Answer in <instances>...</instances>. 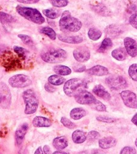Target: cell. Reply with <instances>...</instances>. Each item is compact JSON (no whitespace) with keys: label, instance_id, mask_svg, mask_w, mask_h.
I'll list each match as a JSON object with an SVG mask.
<instances>
[{"label":"cell","instance_id":"29","mask_svg":"<svg viewBox=\"0 0 137 154\" xmlns=\"http://www.w3.org/2000/svg\"><path fill=\"white\" fill-rule=\"evenodd\" d=\"M112 46V42L111 39L109 37H106L103 39L100 46L98 49V52H105L108 49H109Z\"/></svg>","mask_w":137,"mask_h":154},{"label":"cell","instance_id":"12","mask_svg":"<svg viewBox=\"0 0 137 154\" xmlns=\"http://www.w3.org/2000/svg\"><path fill=\"white\" fill-rule=\"evenodd\" d=\"M125 50L128 55L132 57H135L137 55V43L134 39L127 37L124 39Z\"/></svg>","mask_w":137,"mask_h":154},{"label":"cell","instance_id":"16","mask_svg":"<svg viewBox=\"0 0 137 154\" xmlns=\"http://www.w3.org/2000/svg\"><path fill=\"white\" fill-rule=\"evenodd\" d=\"M93 92L97 96L104 99V100H109L111 99L110 93L105 89V88L100 84H97L94 86L93 89Z\"/></svg>","mask_w":137,"mask_h":154},{"label":"cell","instance_id":"53","mask_svg":"<svg viewBox=\"0 0 137 154\" xmlns=\"http://www.w3.org/2000/svg\"><path fill=\"white\" fill-rule=\"evenodd\" d=\"M135 145H136V141H135Z\"/></svg>","mask_w":137,"mask_h":154},{"label":"cell","instance_id":"2","mask_svg":"<svg viewBox=\"0 0 137 154\" xmlns=\"http://www.w3.org/2000/svg\"><path fill=\"white\" fill-rule=\"evenodd\" d=\"M40 57L46 63L50 64L59 63L66 60L67 53L61 48H48L42 50Z\"/></svg>","mask_w":137,"mask_h":154},{"label":"cell","instance_id":"7","mask_svg":"<svg viewBox=\"0 0 137 154\" xmlns=\"http://www.w3.org/2000/svg\"><path fill=\"white\" fill-rule=\"evenodd\" d=\"M105 83L110 88L115 90L123 89L127 86L126 79L118 75H110L105 79Z\"/></svg>","mask_w":137,"mask_h":154},{"label":"cell","instance_id":"35","mask_svg":"<svg viewBox=\"0 0 137 154\" xmlns=\"http://www.w3.org/2000/svg\"><path fill=\"white\" fill-rule=\"evenodd\" d=\"M136 69H137V64L136 63L132 64L128 70L129 75L130 77L132 78V80L136 81H137V73H136Z\"/></svg>","mask_w":137,"mask_h":154},{"label":"cell","instance_id":"41","mask_svg":"<svg viewBox=\"0 0 137 154\" xmlns=\"http://www.w3.org/2000/svg\"><path fill=\"white\" fill-rule=\"evenodd\" d=\"M99 137H100V134L98 132L96 131H91L88 133L87 135V138H88L90 140L94 141L99 138Z\"/></svg>","mask_w":137,"mask_h":154},{"label":"cell","instance_id":"8","mask_svg":"<svg viewBox=\"0 0 137 154\" xmlns=\"http://www.w3.org/2000/svg\"><path fill=\"white\" fill-rule=\"evenodd\" d=\"M9 84L14 88H25L32 84L31 78L23 74L15 75L8 79Z\"/></svg>","mask_w":137,"mask_h":154},{"label":"cell","instance_id":"21","mask_svg":"<svg viewBox=\"0 0 137 154\" xmlns=\"http://www.w3.org/2000/svg\"><path fill=\"white\" fill-rule=\"evenodd\" d=\"M52 144L56 149L62 150L68 146V140L65 136L58 137L53 139Z\"/></svg>","mask_w":137,"mask_h":154},{"label":"cell","instance_id":"43","mask_svg":"<svg viewBox=\"0 0 137 154\" xmlns=\"http://www.w3.org/2000/svg\"><path fill=\"white\" fill-rule=\"evenodd\" d=\"M73 69L76 72H83L87 70L86 67L84 65L81 64H76L73 65Z\"/></svg>","mask_w":137,"mask_h":154},{"label":"cell","instance_id":"37","mask_svg":"<svg viewBox=\"0 0 137 154\" xmlns=\"http://www.w3.org/2000/svg\"><path fill=\"white\" fill-rule=\"evenodd\" d=\"M50 4L55 7H64L68 4V0H49Z\"/></svg>","mask_w":137,"mask_h":154},{"label":"cell","instance_id":"4","mask_svg":"<svg viewBox=\"0 0 137 154\" xmlns=\"http://www.w3.org/2000/svg\"><path fill=\"white\" fill-rule=\"evenodd\" d=\"M22 97L25 103V113L32 114L37 111L38 106V99L36 93L32 89H28L23 91Z\"/></svg>","mask_w":137,"mask_h":154},{"label":"cell","instance_id":"10","mask_svg":"<svg viewBox=\"0 0 137 154\" xmlns=\"http://www.w3.org/2000/svg\"><path fill=\"white\" fill-rule=\"evenodd\" d=\"M120 96L126 106L131 108H136L137 99L136 94L135 93L130 90H124L120 93Z\"/></svg>","mask_w":137,"mask_h":154},{"label":"cell","instance_id":"23","mask_svg":"<svg viewBox=\"0 0 137 154\" xmlns=\"http://www.w3.org/2000/svg\"><path fill=\"white\" fill-rule=\"evenodd\" d=\"M111 55L118 61H123L127 57V52L123 48H118L112 51Z\"/></svg>","mask_w":137,"mask_h":154},{"label":"cell","instance_id":"9","mask_svg":"<svg viewBox=\"0 0 137 154\" xmlns=\"http://www.w3.org/2000/svg\"><path fill=\"white\" fill-rule=\"evenodd\" d=\"M74 97L76 101L81 105H90L96 100V99L94 95L85 90H81Z\"/></svg>","mask_w":137,"mask_h":154},{"label":"cell","instance_id":"13","mask_svg":"<svg viewBox=\"0 0 137 154\" xmlns=\"http://www.w3.org/2000/svg\"><path fill=\"white\" fill-rule=\"evenodd\" d=\"M90 75H94L98 76H102L107 75L109 73L108 68L101 65H96L85 70Z\"/></svg>","mask_w":137,"mask_h":154},{"label":"cell","instance_id":"42","mask_svg":"<svg viewBox=\"0 0 137 154\" xmlns=\"http://www.w3.org/2000/svg\"><path fill=\"white\" fill-rule=\"evenodd\" d=\"M137 16L136 13L132 14L129 17V23L132 25V27L135 28V29L137 28V21H136Z\"/></svg>","mask_w":137,"mask_h":154},{"label":"cell","instance_id":"22","mask_svg":"<svg viewBox=\"0 0 137 154\" xmlns=\"http://www.w3.org/2000/svg\"><path fill=\"white\" fill-rule=\"evenodd\" d=\"M72 138L75 143L81 144L87 140V135L84 131L78 129L73 132Z\"/></svg>","mask_w":137,"mask_h":154},{"label":"cell","instance_id":"34","mask_svg":"<svg viewBox=\"0 0 137 154\" xmlns=\"http://www.w3.org/2000/svg\"><path fill=\"white\" fill-rule=\"evenodd\" d=\"M14 20L13 16L7 13L0 11V22L2 23L12 22Z\"/></svg>","mask_w":137,"mask_h":154},{"label":"cell","instance_id":"24","mask_svg":"<svg viewBox=\"0 0 137 154\" xmlns=\"http://www.w3.org/2000/svg\"><path fill=\"white\" fill-rule=\"evenodd\" d=\"M92 9L95 13H97L100 15L107 16L110 15V11L108 8L103 4L99 3L96 5L92 6Z\"/></svg>","mask_w":137,"mask_h":154},{"label":"cell","instance_id":"6","mask_svg":"<svg viewBox=\"0 0 137 154\" xmlns=\"http://www.w3.org/2000/svg\"><path fill=\"white\" fill-rule=\"evenodd\" d=\"M86 85L87 83L84 80L79 78H72L65 82L63 90L67 96L72 97L84 90Z\"/></svg>","mask_w":137,"mask_h":154},{"label":"cell","instance_id":"26","mask_svg":"<svg viewBox=\"0 0 137 154\" xmlns=\"http://www.w3.org/2000/svg\"><path fill=\"white\" fill-rule=\"evenodd\" d=\"M53 71L56 73V75L60 76L68 75L72 73V69L64 65H57L54 66Z\"/></svg>","mask_w":137,"mask_h":154},{"label":"cell","instance_id":"51","mask_svg":"<svg viewBox=\"0 0 137 154\" xmlns=\"http://www.w3.org/2000/svg\"><path fill=\"white\" fill-rule=\"evenodd\" d=\"M1 102H2V97H1V96L0 94V103H1Z\"/></svg>","mask_w":137,"mask_h":154},{"label":"cell","instance_id":"47","mask_svg":"<svg viewBox=\"0 0 137 154\" xmlns=\"http://www.w3.org/2000/svg\"><path fill=\"white\" fill-rule=\"evenodd\" d=\"M43 151L44 152L43 153H44V154H52L51 150H50V147H49V146L48 145H44V146Z\"/></svg>","mask_w":137,"mask_h":154},{"label":"cell","instance_id":"30","mask_svg":"<svg viewBox=\"0 0 137 154\" xmlns=\"http://www.w3.org/2000/svg\"><path fill=\"white\" fill-rule=\"evenodd\" d=\"M13 51L22 61L25 60L27 54H28V50L20 46H14Z\"/></svg>","mask_w":137,"mask_h":154},{"label":"cell","instance_id":"36","mask_svg":"<svg viewBox=\"0 0 137 154\" xmlns=\"http://www.w3.org/2000/svg\"><path fill=\"white\" fill-rule=\"evenodd\" d=\"M61 122L65 127L70 129H75L76 127V125L73 122H72L68 119L65 117H62L61 118Z\"/></svg>","mask_w":137,"mask_h":154},{"label":"cell","instance_id":"39","mask_svg":"<svg viewBox=\"0 0 137 154\" xmlns=\"http://www.w3.org/2000/svg\"><path fill=\"white\" fill-rule=\"evenodd\" d=\"M120 154H136V152L133 147L126 146L121 150Z\"/></svg>","mask_w":137,"mask_h":154},{"label":"cell","instance_id":"27","mask_svg":"<svg viewBox=\"0 0 137 154\" xmlns=\"http://www.w3.org/2000/svg\"><path fill=\"white\" fill-rule=\"evenodd\" d=\"M43 13L45 16L50 19L57 18L61 14V11L57 8H48L43 10Z\"/></svg>","mask_w":137,"mask_h":154},{"label":"cell","instance_id":"33","mask_svg":"<svg viewBox=\"0 0 137 154\" xmlns=\"http://www.w3.org/2000/svg\"><path fill=\"white\" fill-rule=\"evenodd\" d=\"M90 106L92 109L98 111H106V106L102 103L100 101L96 99V100L90 105Z\"/></svg>","mask_w":137,"mask_h":154},{"label":"cell","instance_id":"40","mask_svg":"<svg viewBox=\"0 0 137 154\" xmlns=\"http://www.w3.org/2000/svg\"><path fill=\"white\" fill-rule=\"evenodd\" d=\"M96 119L99 122L109 123H113L115 121V119L111 118V117H109L108 116H99L96 117Z\"/></svg>","mask_w":137,"mask_h":154},{"label":"cell","instance_id":"50","mask_svg":"<svg viewBox=\"0 0 137 154\" xmlns=\"http://www.w3.org/2000/svg\"><path fill=\"white\" fill-rule=\"evenodd\" d=\"M52 154H68V153L67 152H61V151H56V152H54Z\"/></svg>","mask_w":137,"mask_h":154},{"label":"cell","instance_id":"46","mask_svg":"<svg viewBox=\"0 0 137 154\" xmlns=\"http://www.w3.org/2000/svg\"><path fill=\"white\" fill-rule=\"evenodd\" d=\"M91 154H106V153L102 150V149H93Z\"/></svg>","mask_w":137,"mask_h":154},{"label":"cell","instance_id":"31","mask_svg":"<svg viewBox=\"0 0 137 154\" xmlns=\"http://www.w3.org/2000/svg\"><path fill=\"white\" fill-rule=\"evenodd\" d=\"M88 36L90 39L96 41L99 40L102 36V32L96 28H91L88 31Z\"/></svg>","mask_w":137,"mask_h":154},{"label":"cell","instance_id":"38","mask_svg":"<svg viewBox=\"0 0 137 154\" xmlns=\"http://www.w3.org/2000/svg\"><path fill=\"white\" fill-rule=\"evenodd\" d=\"M17 36L22 41V42L24 44L29 45V46L33 45V41H32V38L29 35H26V34H19Z\"/></svg>","mask_w":137,"mask_h":154},{"label":"cell","instance_id":"52","mask_svg":"<svg viewBox=\"0 0 137 154\" xmlns=\"http://www.w3.org/2000/svg\"><path fill=\"white\" fill-rule=\"evenodd\" d=\"M81 154H87V153H86V152H83V153H82Z\"/></svg>","mask_w":137,"mask_h":154},{"label":"cell","instance_id":"19","mask_svg":"<svg viewBox=\"0 0 137 154\" xmlns=\"http://www.w3.org/2000/svg\"><path fill=\"white\" fill-rule=\"evenodd\" d=\"M32 124L34 126L38 127H49L52 125V122L50 119L42 117V116H36L34 118Z\"/></svg>","mask_w":137,"mask_h":154},{"label":"cell","instance_id":"32","mask_svg":"<svg viewBox=\"0 0 137 154\" xmlns=\"http://www.w3.org/2000/svg\"><path fill=\"white\" fill-rule=\"evenodd\" d=\"M40 32L43 34L47 35L52 40H55L56 38V34L55 31L49 26H43L41 28Z\"/></svg>","mask_w":137,"mask_h":154},{"label":"cell","instance_id":"20","mask_svg":"<svg viewBox=\"0 0 137 154\" xmlns=\"http://www.w3.org/2000/svg\"><path fill=\"white\" fill-rule=\"evenodd\" d=\"M58 38L62 42L70 44H79L82 42L84 40L83 38L80 36H70L62 34L58 35Z\"/></svg>","mask_w":137,"mask_h":154},{"label":"cell","instance_id":"28","mask_svg":"<svg viewBox=\"0 0 137 154\" xmlns=\"http://www.w3.org/2000/svg\"><path fill=\"white\" fill-rule=\"evenodd\" d=\"M47 81L53 85H60L65 82V79L58 75H52L48 78Z\"/></svg>","mask_w":137,"mask_h":154},{"label":"cell","instance_id":"5","mask_svg":"<svg viewBox=\"0 0 137 154\" xmlns=\"http://www.w3.org/2000/svg\"><path fill=\"white\" fill-rule=\"evenodd\" d=\"M13 54L10 51L5 52L0 56V64L7 70H13L21 69L22 66V60Z\"/></svg>","mask_w":137,"mask_h":154},{"label":"cell","instance_id":"45","mask_svg":"<svg viewBox=\"0 0 137 154\" xmlns=\"http://www.w3.org/2000/svg\"><path fill=\"white\" fill-rule=\"evenodd\" d=\"M17 2L22 4H35L38 2L40 0H17Z\"/></svg>","mask_w":137,"mask_h":154},{"label":"cell","instance_id":"49","mask_svg":"<svg viewBox=\"0 0 137 154\" xmlns=\"http://www.w3.org/2000/svg\"><path fill=\"white\" fill-rule=\"evenodd\" d=\"M132 122L135 125H137V114L136 113L134 115V116L132 117V120H131Z\"/></svg>","mask_w":137,"mask_h":154},{"label":"cell","instance_id":"48","mask_svg":"<svg viewBox=\"0 0 137 154\" xmlns=\"http://www.w3.org/2000/svg\"><path fill=\"white\" fill-rule=\"evenodd\" d=\"M34 154H44L43 152V149L41 147H38L35 151Z\"/></svg>","mask_w":137,"mask_h":154},{"label":"cell","instance_id":"14","mask_svg":"<svg viewBox=\"0 0 137 154\" xmlns=\"http://www.w3.org/2000/svg\"><path fill=\"white\" fill-rule=\"evenodd\" d=\"M28 129V125L26 123L20 125L15 132V140L17 145H20L23 142L25 135Z\"/></svg>","mask_w":137,"mask_h":154},{"label":"cell","instance_id":"15","mask_svg":"<svg viewBox=\"0 0 137 154\" xmlns=\"http://www.w3.org/2000/svg\"><path fill=\"white\" fill-rule=\"evenodd\" d=\"M105 32L107 35L112 38H115L120 35L123 32V30L121 26L116 24H111L106 26Z\"/></svg>","mask_w":137,"mask_h":154},{"label":"cell","instance_id":"44","mask_svg":"<svg viewBox=\"0 0 137 154\" xmlns=\"http://www.w3.org/2000/svg\"><path fill=\"white\" fill-rule=\"evenodd\" d=\"M44 88L46 90V91L49 92V93H53L56 90V88L52 84H50V83H46L44 85Z\"/></svg>","mask_w":137,"mask_h":154},{"label":"cell","instance_id":"11","mask_svg":"<svg viewBox=\"0 0 137 154\" xmlns=\"http://www.w3.org/2000/svg\"><path fill=\"white\" fill-rule=\"evenodd\" d=\"M75 59L79 63H84L90 58V51L89 49L85 46L77 48L73 52Z\"/></svg>","mask_w":137,"mask_h":154},{"label":"cell","instance_id":"25","mask_svg":"<svg viewBox=\"0 0 137 154\" xmlns=\"http://www.w3.org/2000/svg\"><path fill=\"white\" fill-rule=\"evenodd\" d=\"M86 111L82 108H75L72 109L70 112V117L73 120H79L85 116Z\"/></svg>","mask_w":137,"mask_h":154},{"label":"cell","instance_id":"1","mask_svg":"<svg viewBox=\"0 0 137 154\" xmlns=\"http://www.w3.org/2000/svg\"><path fill=\"white\" fill-rule=\"evenodd\" d=\"M59 26L64 32H77L82 28V23L78 19L73 17L68 10H65L62 13Z\"/></svg>","mask_w":137,"mask_h":154},{"label":"cell","instance_id":"18","mask_svg":"<svg viewBox=\"0 0 137 154\" xmlns=\"http://www.w3.org/2000/svg\"><path fill=\"white\" fill-rule=\"evenodd\" d=\"M0 94L2 97L1 102L3 103V105L8 106L11 102V94L8 88L5 84H3V85L1 86Z\"/></svg>","mask_w":137,"mask_h":154},{"label":"cell","instance_id":"3","mask_svg":"<svg viewBox=\"0 0 137 154\" xmlns=\"http://www.w3.org/2000/svg\"><path fill=\"white\" fill-rule=\"evenodd\" d=\"M16 10L20 16L34 23L41 25L45 21L41 13L35 8L17 5Z\"/></svg>","mask_w":137,"mask_h":154},{"label":"cell","instance_id":"17","mask_svg":"<svg viewBox=\"0 0 137 154\" xmlns=\"http://www.w3.org/2000/svg\"><path fill=\"white\" fill-rule=\"evenodd\" d=\"M117 144V140L112 137H104L99 140V145L101 149H106L114 147Z\"/></svg>","mask_w":137,"mask_h":154}]
</instances>
